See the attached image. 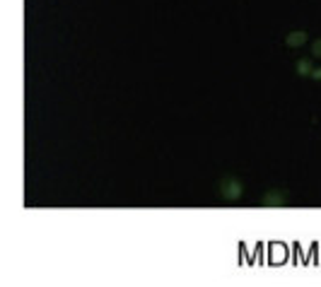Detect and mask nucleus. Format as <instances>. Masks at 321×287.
Masks as SVG:
<instances>
[{
  "label": "nucleus",
  "mask_w": 321,
  "mask_h": 287,
  "mask_svg": "<svg viewBox=\"0 0 321 287\" xmlns=\"http://www.w3.org/2000/svg\"><path fill=\"white\" fill-rule=\"evenodd\" d=\"M218 193L222 200H239L244 193V184L237 177H222L218 184Z\"/></svg>",
  "instance_id": "nucleus-1"
},
{
  "label": "nucleus",
  "mask_w": 321,
  "mask_h": 287,
  "mask_svg": "<svg viewBox=\"0 0 321 287\" xmlns=\"http://www.w3.org/2000/svg\"><path fill=\"white\" fill-rule=\"evenodd\" d=\"M288 203H290V196L285 191H268V193H263V198H261L263 208H285Z\"/></svg>",
  "instance_id": "nucleus-2"
},
{
  "label": "nucleus",
  "mask_w": 321,
  "mask_h": 287,
  "mask_svg": "<svg viewBox=\"0 0 321 287\" xmlns=\"http://www.w3.org/2000/svg\"><path fill=\"white\" fill-rule=\"evenodd\" d=\"M311 70H314V66H311V61H307V58H299L297 66H295V73H297L299 78H311Z\"/></svg>",
  "instance_id": "nucleus-4"
},
{
  "label": "nucleus",
  "mask_w": 321,
  "mask_h": 287,
  "mask_svg": "<svg viewBox=\"0 0 321 287\" xmlns=\"http://www.w3.org/2000/svg\"><path fill=\"white\" fill-rule=\"evenodd\" d=\"M311 80L321 82V68H314V70H311Z\"/></svg>",
  "instance_id": "nucleus-6"
},
{
  "label": "nucleus",
  "mask_w": 321,
  "mask_h": 287,
  "mask_svg": "<svg viewBox=\"0 0 321 287\" xmlns=\"http://www.w3.org/2000/svg\"><path fill=\"white\" fill-rule=\"evenodd\" d=\"M311 55H314V58H321V39H316V41L311 44Z\"/></svg>",
  "instance_id": "nucleus-5"
},
{
  "label": "nucleus",
  "mask_w": 321,
  "mask_h": 287,
  "mask_svg": "<svg viewBox=\"0 0 321 287\" xmlns=\"http://www.w3.org/2000/svg\"><path fill=\"white\" fill-rule=\"evenodd\" d=\"M307 41H309L307 32H290L288 39H285V44H288L290 48H299V46H304Z\"/></svg>",
  "instance_id": "nucleus-3"
}]
</instances>
